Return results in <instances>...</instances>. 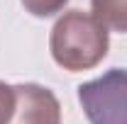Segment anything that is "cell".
<instances>
[{
  "label": "cell",
  "instance_id": "6da1fadb",
  "mask_svg": "<svg viewBox=\"0 0 127 124\" xmlns=\"http://www.w3.org/2000/svg\"><path fill=\"white\" fill-rule=\"evenodd\" d=\"M108 27L95 15L83 10H68L64 17H59L49 37L54 61L71 73L95 68L108 56Z\"/></svg>",
  "mask_w": 127,
  "mask_h": 124
},
{
  "label": "cell",
  "instance_id": "7a4b0ae2",
  "mask_svg": "<svg viewBox=\"0 0 127 124\" xmlns=\"http://www.w3.org/2000/svg\"><path fill=\"white\" fill-rule=\"evenodd\" d=\"M78 102L91 124H127V68L78 85Z\"/></svg>",
  "mask_w": 127,
  "mask_h": 124
},
{
  "label": "cell",
  "instance_id": "3957f363",
  "mask_svg": "<svg viewBox=\"0 0 127 124\" xmlns=\"http://www.w3.org/2000/svg\"><path fill=\"white\" fill-rule=\"evenodd\" d=\"M7 124H61V105L44 85H15V112Z\"/></svg>",
  "mask_w": 127,
  "mask_h": 124
},
{
  "label": "cell",
  "instance_id": "277c9868",
  "mask_svg": "<svg viewBox=\"0 0 127 124\" xmlns=\"http://www.w3.org/2000/svg\"><path fill=\"white\" fill-rule=\"evenodd\" d=\"M93 15L115 32H127V0H91Z\"/></svg>",
  "mask_w": 127,
  "mask_h": 124
},
{
  "label": "cell",
  "instance_id": "5b68a950",
  "mask_svg": "<svg viewBox=\"0 0 127 124\" xmlns=\"http://www.w3.org/2000/svg\"><path fill=\"white\" fill-rule=\"evenodd\" d=\"M68 0H22V5H25V10L34 17H51L56 15L59 10H64V5H66Z\"/></svg>",
  "mask_w": 127,
  "mask_h": 124
},
{
  "label": "cell",
  "instance_id": "8992f818",
  "mask_svg": "<svg viewBox=\"0 0 127 124\" xmlns=\"http://www.w3.org/2000/svg\"><path fill=\"white\" fill-rule=\"evenodd\" d=\"M15 112V88L0 80V124H7Z\"/></svg>",
  "mask_w": 127,
  "mask_h": 124
}]
</instances>
